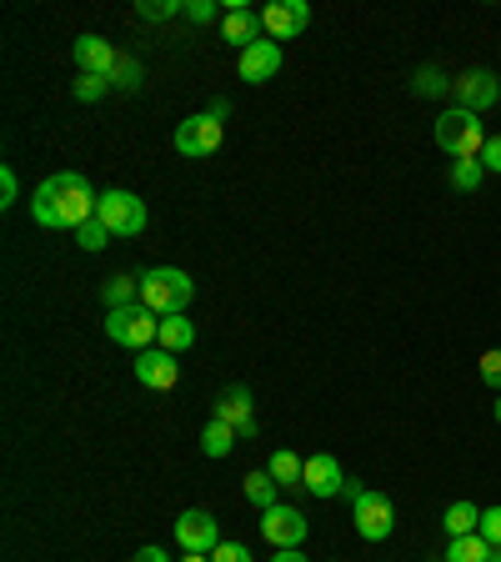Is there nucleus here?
I'll return each instance as SVG.
<instances>
[{
	"mask_svg": "<svg viewBox=\"0 0 501 562\" xmlns=\"http://www.w3.org/2000/svg\"><path fill=\"white\" fill-rule=\"evenodd\" d=\"M181 562H210V558H206V552H186V558H181Z\"/></svg>",
	"mask_w": 501,
	"mask_h": 562,
	"instance_id": "obj_39",
	"label": "nucleus"
},
{
	"mask_svg": "<svg viewBox=\"0 0 501 562\" xmlns=\"http://www.w3.org/2000/svg\"><path fill=\"white\" fill-rule=\"evenodd\" d=\"M221 35L231 41L236 50L257 46V41H261V15L246 11V5H231V11H226V21H221Z\"/></svg>",
	"mask_w": 501,
	"mask_h": 562,
	"instance_id": "obj_17",
	"label": "nucleus"
},
{
	"mask_svg": "<svg viewBox=\"0 0 501 562\" xmlns=\"http://www.w3.org/2000/svg\"><path fill=\"white\" fill-rule=\"evenodd\" d=\"M446 91H452V81H446L436 66H421L417 70V95H446Z\"/></svg>",
	"mask_w": 501,
	"mask_h": 562,
	"instance_id": "obj_27",
	"label": "nucleus"
},
{
	"mask_svg": "<svg viewBox=\"0 0 501 562\" xmlns=\"http://www.w3.org/2000/svg\"><path fill=\"white\" fill-rule=\"evenodd\" d=\"M442 527L452 532V538H471L481 527V507H471V503H452L446 507V517H442Z\"/></svg>",
	"mask_w": 501,
	"mask_h": 562,
	"instance_id": "obj_23",
	"label": "nucleus"
},
{
	"mask_svg": "<svg viewBox=\"0 0 501 562\" xmlns=\"http://www.w3.org/2000/svg\"><path fill=\"white\" fill-rule=\"evenodd\" d=\"M276 70H281V46L276 41H257V46H246L241 60H236V76L251 81V86H266Z\"/></svg>",
	"mask_w": 501,
	"mask_h": 562,
	"instance_id": "obj_14",
	"label": "nucleus"
},
{
	"mask_svg": "<svg viewBox=\"0 0 501 562\" xmlns=\"http://www.w3.org/2000/svg\"><path fill=\"white\" fill-rule=\"evenodd\" d=\"M196 296V281L181 267H151L140 277V306H151L156 316H181Z\"/></svg>",
	"mask_w": 501,
	"mask_h": 562,
	"instance_id": "obj_2",
	"label": "nucleus"
},
{
	"mask_svg": "<svg viewBox=\"0 0 501 562\" xmlns=\"http://www.w3.org/2000/svg\"><path fill=\"white\" fill-rule=\"evenodd\" d=\"M341 487H346V472H341L337 457L331 452L306 457V492L311 497H341Z\"/></svg>",
	"mask_w": 501,
	"mask_h": 562,
	"instance_id": "obj_15",
	"label": "nucleus"
},
{
	"mask_svg": "<svg viewBox=\"0 0 501 562\" xmlns=\"http://www.w3.org/2000/svg\"><path fill=\"white\" fill-rule=\"evenodd\" d=\"M191 341H196V322H191L186 312L181 316H161V337H156V347H166V351H191Z\"/></svg>",
	"mask_w": 501,
	"mask_h": 562,
	"instance_id": "obj_18",
	"label": "nucleus"
},
{
	"mask_svg": "<svg viewBox=\"0 0 501 562\" xmlns=\"http://www.w3.org/2000/svg\"><path fill=\"white\" fill-rule=\"evenodd\" d=\"M105 91H111V81H105V76H86V70H81V76H76V81H70V95H76V101H81V105L101 101Z\"/></svg>",
	"mask_w": 501,
	"mask_h": 562,
	"instance_id": "obj_25",
	"label": "nucleus"
},
{
	"mask_svg": "<svg viewBox=\"0 0 501 562\" xmlns=\"http://www.w3.org/2000/svg\"><path fill=\"white\" fill-rule=\"evenodd\" d=\"M76 241H81L86 251H101V246L111 241V232H105V222H101V216H91V222H86V226H76Z\"/></svg>",
	"mask_w": 501,
	"mask_h": 562,
	"instance_id": "obj_29",
	"label": "nucleus"
},
{
	"mask_svg": "<svg viewBox=\"0 0 501 562\" xmlns=\"http://www.w3.org/2000/svg\"><path fill=\"white\" fill-rule=\"evenodd\" d=\"M101 296H105L111 312H116V306H136L140 302V277H111L101 286Z\"/></svg>",
	"mask_w": 501,
	"mask_h": 562,
	"instance_id": "obj_24",
	"label": "nucleus"
},
{
	"mask_svg": "<svg viewBox=\"0 0 501 562\" xmlns=\"http://www.w3.org/2000/svg\"><path fill=\"white\" fill-rule=\"evenodd\" d=\"M497 422H501V397H497Z\"/></svg>",
	"mask_w": 501,
	"mask_h": 562,
	"instance_id": "obj_40",
	"label": "nucleus"
},
{
	"mask_svg": "<svg viewBox=\"0 0 501 562\" xmlns=\"http://www.w3.org/2000/svg\"><path fill=\"white\" fill-rule=\"evenodd\" d=\"M306 25H311V5H306V0H271L266 11H261L266 41H296Z\"/></svg>",
	"mask_w": 501,
	"mask_h": 562,
	"instance_id": "obj_9",
	"label": "nucleus"
},
{
	"mask_svg": "<svg viewBox=\"0 0 501 562\" xmlns=\"http://www.w3.org/2000/svg\"><path fill=\"white\" fill-rule=\"evenodd\" d=\"M210 562H251V548L246 542H221V548L210 552Z\"/></svg>",
	"mask_w": 501,
	"mask_h": 562,
	"instance_id": "obj_34",
	"label": "nucleus"
},
{
	"mask_svg": "<svg viewBox=\"0 0 501 562\" xmlns=\"http://www.w3.org/2000/svg\"><path fill=\"white\" fill-rule=\"evenodd\" d=\"M221 140H226V126L210 111H201V116H191V121H181L175 126V151L181 156H210V151H221Z\"/></svg>",
	"mask_w": 501,
	"mask_h": 562,
	"instance_id": "obj_7",
	"label": "nucleus"
},
{
	"mask_svg": "<svg viewBox=\"0 0 501 562\" xmlns=\"http://www.w3.org/2000/svg\"><path fill=\"white\" fill-rule=\"evenodd\" d=\"M105 337L116 341V347H130V351H146L156 347V337H161V322H156L151 306H116V312L105 316Z\"/></svg>",
	"mask_w": 501,
	"mask_h": 562,
	"instance_id": "obj_5",
	"label": "nucleus"
},
{
	"mask_svg": "<svg viewBox=\"0 0 501 562\" xmlns=\"http://www.w3.org/2000/svg\"><path fill=\"white\" fill-rule=\"evenodd\" d=\"M481 166H487V171H501V136H487V151H481Z\"/></svg>",
	"mask_w": 501,
	"mask_h": 562,
	"instance_id": "obj_35",
	"label": "nucleus"
},
{
	"mask_svg": "<svg viewBox=\"0 0 501 562\" xmlns=\"http://www.w3.org/2000/svg\"><path fill=\"white\" fill-rule=\"evenodd\" d=\"M175 11H186V5H181V0H140L136 5L140 21H171Z\"/></svg>",
	"mask_w": 501,
	"mask_h": 562,
	"instance_id": "obj_28",
	"label": "nucleus"
},
{
	"mask_svg": "<svg viewBox=\"0 0 501 562\" xmlns=\"http://www.w3.org/2000/svg\"><path fill=\"white\" fill-rule=\"evenodd\" d=\"M432 136L446 156H456V161H481V151H487V131H481V121L471 116V111H462V105H452V111L436 116Z\"/></svg>",
	"mask_w": 501,
	"mask_h": 562,
	"instance_id": "obj_4",
	"label": "nucleus"
},
{
	"mask_svg": "<svg viewBox=\"0 0 501 562\" xmlns=\"http://www.w3.org/2000/svg\"><path fill=\"white\" fill-rule=\"evenodd\" d=\"M111 86H121V91H136V86H140V66H136V60H126V56H121V66H116V81H111Z\"/></svg>",
	"mask_w": 501,
	"mask_h": 562,
	"instance_id": "obj_33",
	"label": "nucleus"
},
{
	"mask_svg": "<svg viewBox=\"0 0 501 562\" xmlns=\"http://www.w3.org/2000/svg\"><path fill=\"white\" fill-rule=\"evenodd\" d=\"M446 562H501V548H491L481 532H471V538H452Z\"/></svg>",
	"mask_w": 501,
	"mask_h": 562,
	"instance_id": "obj_19",
	"label": "nucleus"
},
{
	"mask_svg": "<svg viewBox=\"0 0 501 562\" xmlns=\"http://www.w3.org/2000/svg\"><path fill=\"white\" fill-rule=\"evenodd\" d=\"M341 497L351 503V522H356V532H362L366 542L391 538V527H397V507H391L386 492H372V487H362V482H346Z\"/></svg>",
	"mask_w": 501,
	"mask_h": 562,
	"instance_id": "obj_3",
	"label": "nucleus"
},
{
	"mask_svg": "<svg viewBox=\"0 0 501 562\" xmlns=\"http://www.w3.org/2000/svg\"><path fill=\"white\" fill-rule=\"evenodd\" d=\"M241 487H246V497H251V503H257L261 513H266V507H276V487H281V482L271 477V468L246 472V482H241Z\"/></svg>",
	"mask_w": 501,
	"mask_h": 562,
	"instance_id": "obj_22",
	"label": "nucleus"
},
{
	"mask_svg": "<svg viewBox=\"0 0 501 562\" xmlns=\"http://www.w3.org/2000/svg\"><path fill=\"white\" fill-rule=\"evenodd\" d=\"M136 382L151 386V392H171V386L181 382V362H175V351H166V347L136 351Z\"/></svg>",
	"mask_w": 501,
	"mask_h": 562,
	"instance_id": "obj_12",
	"label": "nucleus"
},
{
	"mask_svg": "<svg viewBox=\"0 0 501 562\" xmlns=\"http://www.w3.org/2000/svg\"><path fill=\"white\" fill-rule=\"evenodd\" d=\"M95 191L91 181H86L81 171H56L50 181H41L31 196V216L41 226H50V232H76V226H86L95 216Z\"/></svg>",
	"mask_w": 501,
	"mask_h": 562,
	"instance_id": "obj_1",
	"label": "nucleus"
},
{
	"mask_svg": "<svg viewBox=\"0 0 501 562\" xmlns=\"http://www.w3.org/2000/svg\"><path fill=\"white\" fill-rule=\"evenodd\" d=\"M261 538H266L276 552L301 548V542H306V517L296 513V507H286V503L266 507V513H261Z\"/></svg>",
	"mask_w": 501,
	"mask_h": 562,
	"instance_id": "obj_10",
	"label": "nucleus"
},
{
	"mask_svg": "<svg viewBox=\"0 0 501 562\" xmlns=\"http://www.w3.org/2000/svg\"><path fill=\"white\" fill-rule=\"evenodd\" d=\"M175 542L186 552H216L221 548V527H216V517L206 513V507H186V513L175 517Z\"/></svg>",
	"mask_w": 501,
	"mask_h": 562,
	"instance_id": "obj_8",
	"label": "nucleus"
},
{
	"mask_svg": "<svg viewBox=\"0 0 501 562\" xmlns=\"http://www.w3.org/2000/svg\"><path fill=\"white\" fill-rule=\"evenodd\" d=\"M216 417H221V422H231V427H236V432H241V437H257V432H261L257 412H251V392H246L241 382H236V386H226V392H221V402H216Z\"/></svg>",
	"mask_w": 501,
	"mask_h": 562,
	"instance_id": "obj_16",
	"label": "nucleus"
},
{
	"mask_svg": "<svg viewBox=\"0 0 501 562\" xmlns=\"http://www.w3.org/2000/svg\"><path fill=\"white\" fill-rule=\"evenodd\" d=\"M477 372H481V382L497 386V392H501V347L481 351V367H477Z\"/></svg>",
	"mask_w": 501,
	"mask_h": 562,
	"instance_id": "obj_30",
	"label": "nucleus"
},
{
	"mask_svg": "<svg viewBox=\"0 0 501 562\" xmlns=\"http://www.w3.org/2000/svg\"><path fill=\"white\" fill-rule=\"evenodd\" d=\"M452 91H456V105L471 111V116H481V111H491V105L501 101V81L491 76V70H481V66L467 70V76H456Z\"/></svg>",
	"mask_w": 501,
	"mask_h": 562,
	"instance_id": "obj_11",
	"label": "nucleus"
},
{
	"mask_svg": "<svg viewBox=\"0 0 501 562\" xmlns=\"http://www.w3.org/2000/svg\"><path fill=\"white\" fill-rule=\"evenodd\" d=\"M271 562H311V558H301V552H296V548H286V552H276V558H271Z\"/></svg>",
	"mask_w": 501,
	"mask_h": 562,
	"instance_id": "obj_38",
	"label": "nucleus"
},
{
	"mask_svg": "<svg viewBox=\"0 0 501 562\" xmlns=\"http://www.w3.org/2000/svg\"><path fill=\"white\" fill-rule=\"evenodd\" d=\"M271 477L281 482V487H292V492H306V457H296V452H271Z\"/></svg>",
	"mask_w": 501,
	"mask_h": 562,
	"instance_id": "obj_20",
	"label": "nucleus"
},
{
	"mask_svg": "<svg viewBox=\"0 0 501 562\" xmlns=\"http://www.w3.org/2000/svg\"><path fill=\"white\" fill-rule=\"evenodd\" d=\"M130 562H171V558H166L161 548H140V552H136V558H130Z\"/></svg>",
	"mask_w": 501,
	"mask_h": 562,
	"instance_id": "obj_37",
	"label": "nucleus"
},
{
	"mask_svg": "<svg viewBox=\"0 0 501 562\" xmlns=\"http://www.w3.org/2000/svg\"><path fill=\"white\" fill-rule=\"evenodd\" d=\"M186 15H191V21H210V15H216V0H191V5H186Z\"/></svg>",
	"mask_w": 501,
	"mask_h": 562,
	"instance_id": "obj_36",
	"label": "nucleus"
},
{
	"mask_svg": "<svg viewBox=\"0 0 501 562\" xmlns=\"http://www.w3.org/2000/svg\"><path fill=\"white\" fill-rule=\"evenodd\" d=\"M70 56H76V66H81L86 76H105V81H116L121 50L111 46V41H101V35H76V46H70Z\"/></svg>",
	"mask_w": 501,
	"mask_h": 562,
	"instance_id": "obj_13",
	"label": "nucleus"
},
{
	"mask_svg": "<svg viewBox=\"0 0 501 562\" xmlns=\"http://www.w3.org/2000/svg\"><path fill=\"white\" fill-rule=\"evenodd\" d=\"M481 538L491 542V548H501V507H481Z\"/></svg>",
	"mask_w": 501,
	"mask_h": 562,
	"instance_id": "obj_31",
	"label": "nucleus"
},
{
	"mask_svg": "<svg viewBox=\"0 0 501 562\" xmlns=\"http://www.w3.org/2000/svg\"><path fill=\"white\" fill-rule=\"evenodd\" d=\"M236 442H241V432H236L231 422H221V417H210L206 432H201V452L206 457H231Z\"/></svg>",
	"mask_w": 501,
	"mask_h": 562,
	"instance_id": "obj_21",
	"label": "nucleus"
},
{
	"mask_svg": "<svg viewBox=\"0 0 501 562\" xmlns=\"http://www.w3.org/2000/svg\"><path fill=\"white\" fill-rule=\"evenodd\" d=\"M21 201V181H15V166H0V206H15Z\"/></svg>",
	"mask_w": 501,
	"mask_h": 562,
	"instance_id": "obj_32",
	"label": "nucleus"
},
{
	"mask_svg": "<svg viewBox=\"0 0 501 562\" xmlns=\"http://www.w3.org/2000/svg\"><path fill=\"white\" fill-rule=\"evenodd\" d=\"M481 176H487V166H481V161H456L452 166V187L456 191H477Z\"/></svg>",
	"mask_w": 501,
	"mask_h": 562,
	"instance_id": "obj_26",
	"label": "nucleus"
},
{
	"mask_svg": "<svg viewBox=\"0 0 501 562\" xmlns=\"http://www.w3.org/2000/svg\"><path fill=\"white\" fill-rule=\"evenodd\" d=\"M95 216L105 222V232L111 236H140L146 232V201L136 196V191H101V201H95Z\"/></svg>",
	"mask_w": 501,
	"mask_h": 562,
	"instance_id": "obj_6",
	"label": "nucleus"
}]
</instances>
